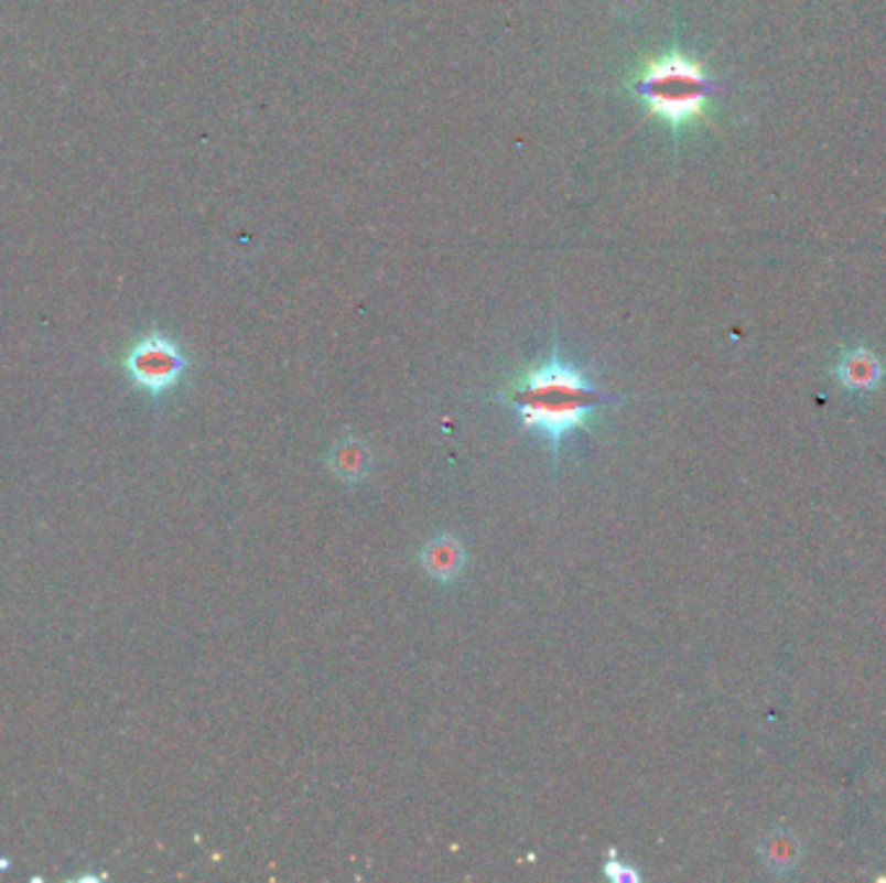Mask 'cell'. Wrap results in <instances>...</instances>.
Here are the masks:
<instances>
[{
	"label": "cell",
	"instance_id": "cell-4",
	"mask_svg": "<svg viewBox=\"0 0 886 883\" xmlns=\"http://www.w3.org/2000/svg\"><path fill=\"white\" fill-rule=\"evenodd\" d=\"M420 566L433 581L449 583L460 578L464 566H467V552H464L462 541L452 537V534H439L420 552Z\"/></svg>",
	"mask_w": 886,
	"mask_h": 883
},
{
	"label": "cell",
	"instance_id": "cell-1",
	"mask_svg": "<svg viewBox=\"0 0 886 883\" xmlns=\"http://www.w3.org/2000/svg\"><path fill=\"white\" fill-rule=\"evenodd\" d=\"M617 399L602 391L588 370L563 358L558 337L548 358L523 370L504 395H498V402L519 418L523 430L550 443L552 464H558L565 438L586 428L602 407Z\"/></svg>",
	"mask_w": 886,
	"mask_h": 883
},
{
	"label": "cell",
	"instance_id": "cell-5",
	"mask_svg": "<svg viewBox=\"0 0 886 883\" xmlns=\"http://www.w3.org/2000/svg\"><path fill=\"white\" fill-rule=\"evenodd\" d=\"M329 466L339 480L356 485V482L366 480V474L371 472V451H368L360 441H356V438H348V441H339L337 446L332 449Z\"/></svg>",
	"mask_w": 886,
	"mask_h": 883
},
{
	"label": "cell",
	"instance_id": "cell-8",
	"mask_svg": "<svg viewBox=\"0 0 886 883\" xmlns=\"http://www.w3.org/2000/svg\"><path fill=\"white\" fill-rule=\"evenodd\" d=\"M770 848H772V852H770L772 863L786 865V860H791V855H788V848H791V842H788V840H772Z\"/></svg>",
	"mask_w": 886,
	"mask_h": 883
},
{
	"label": "cell",
	"instance_id": "cell-6",
	"mask_svg": "<svg viewBox=\"0 0 886 883\" xmlns=\"http://www.w3.org/2000/svg\"><path fill=\"white\" fill-rule=\"evenodd\" d=\"M840 378L851 389H871L882 378V366L868 351H853L840 363Z\"/></svg>",
	"mask_w": 886,
	"mask_h": 883
},
{
	"label": "cell",
	"instance_id": "cell-3",
	"mask_svg": "<svg viewBox=\"0 0 886 883\" xmlns=\"http://www.w3.org/2000/svg\"><path fill=\"white\" fill-rule=\"evenodd\" d=\"M125 370L148 395H164L187 370V358L172 337L151 332L130 347Z\"/></svg>",
	"mask_w": 886,
	"mask_h": 883
},
{
	"label": "cell",
	"instance_id": "cell-7",
	"mask_svg": "<svg viewBox=\"0 0 886 883\" xmlns=\"http://www.w3.org/2000/svg\"><path fill=\"white\" fill-rule=\"evenodd\" d=\"M604 875H607L609 881H617V883H635V881H638V873H635V868L627 865L625 860H619L615 850H612L607 855V860H604Z\"/></svg>",
	"mask_w": 886,
	"mask_h": 883
},
{
	"label": "cell",
	"instance_id": "cell-2",
	"mask_svg": "<svg viewBox=\"0 0 886 883\" xmlns=\"http://www.w3.org/2000/svg\"><path fill=\"white\" fill-rule=\"evenodd\" d=\"M630 88L646 104L648 115L659 117L671 130H682L703 117L707 99L721 86L698 61L671 50L635 73Z\"/></svg>",
	"mask_w": 886,
	"mask_h": 883
}]
</instances>
